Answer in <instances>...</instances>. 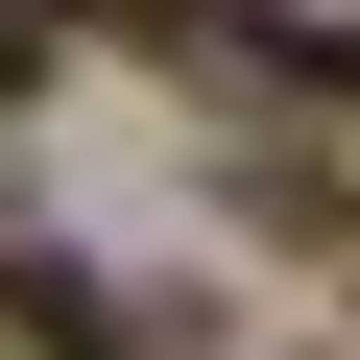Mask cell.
I'll return each instance as SVG.
<instances>
[{"label": "cell", "instance_id": "7a4b0ae2", "mask_svg": "<svg viewBox=\"0 0 360 360\" xmlns=\"http://www.w3.org/2000/svg\"><path fill=\"white\" fill-rule=\"evenodd\" d=\"M312 72H336V96H360V49H312Z\"/></svg>", "mask_w": 360, "mask_h": 360}, {"label": "cell", "instance_id": "6da1fadb", "mask_svg": "<svg viewBox=\"0 0 360 360\" xmlns=\"http://www.w3.org/2000/svg\"><path fill=\"white\" fill-rule=\"evenodd\" d=\"M25 72H49V0H0V96H25Z\"/></svg>", "mask_w": 360, "mask_h": 360}]
</instances>
